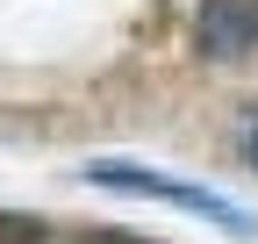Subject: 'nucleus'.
Segmentation results:
<instances>
[{"label":"nucleus","instance_id":"1","mask_svg":"<svg viewBox=\"0 0 258 244\" xmlns=\"http://www.w3.org/2000/svg\"><path fill=\"white\" fill-rule=\"evenodd\" d=\"M86 179L93 187H115V194H151V201H172V208H194V216H208V223H222L230 237H258V223L244 216V208L230 201V194H215V187H186V179H158V172H137V165H86Z\"/></svg>","mask_w":258,"mask_h":244},{"label":"nucleus","instance_id":"2","mask_svg":"<svg viewBox=\"0 0 258 244\" xmlns=\"http://www.w3.org/2000/svg\"><path fill=\"white\" fill-rule=\"evenodd\" d=\"M194 50L215 57V65L258 57V0H201V15H194Z\"/></svg>","mask_w":258,"mask_h":244},{"label":"nucleus","instance_id":"3","mask_svg":"<svg viewBox=\"0 0 258 244\" xmlns=\"http://www.w3.org/2000/svg\"><path fill=\"white\" fill-rule=\"evenodd\" d=\"M0 244H43V223L36 216H0Z\"/></svg>","mask_w":258,"mask_h":244},{"label":"nucleus","instance_id":"4","mask_svg":"<svg viewBox=\"0 0 258 244\" xmlns=\"http://www.w3.org/2000/svg\"><path fill=\"white\" fill-rule=\"evenodd\" d=\"M237 158H244V165L258 172V101H251V115L237 122Z\"/></svg>","mask_w":258,"mask_h":244},{"label":"nucleus","instance_id":"5","mask_svg":"<svg viewBox=\"0 0 258 244\" xmlns=\"http://www.w3.org/2000/svg\"><path fill=\"white\" fill-rule=\"evenodd\" d=\"M79 244H144V237H122V230H86Z\"/></svg>","mask_w":258,"mask_h":244}]
</instances>
